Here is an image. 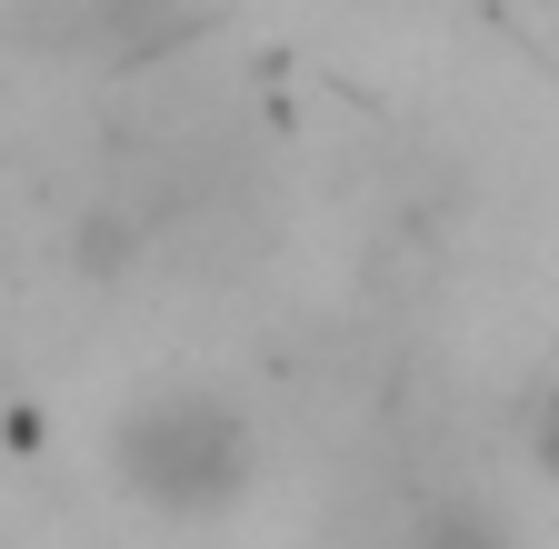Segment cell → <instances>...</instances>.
Listing matches in <instances>:
<instances>
[{
  "label": "cell",
  "instance_id": "cell-1",
  "mask_svg": "<svg viewBox=\"0 0 559 549\" xmlns=\"http://www.w3.org/2000/svg\"><path fill=\"white\" fill-rule=\"evenodd\" d=\"M110 469H120V490L140 510H160V520H221L250 490V420L221 390H200V380L140 390L110 420Z\"/></svg>",
  "mask_w": 559,
  "mask_h": 549
},
{
  "label": "cell",
  "instance_id": "cell-2",
  "mask_svg": "<svg viewBox=\"0 0 559 549\" xmlns=\"http://www.w3.org/2000/svg\"><path fill=\"white\" fill-rule=\"evenodd\" d=\"M400 549H520V529L489 510V500H430V510L409 520Z\"/></svg>",
  "mask_w": 559,
  "mask_h": 549
},
{
  "label": "cell",
  "instance_id": "cell-3",
  "mask_svg": "<svg viewBox=\"0 0 559 549\" xmlns=\"http://www.w3.org/2000/svg\"><path fill=\"white\" fill-rule=\"evenodd\" d=\"M530 460H539V469L559 479V390L539 399V420H530Z\"/></svg>",
  "mask_w": 559,
  "mask_h": 549
}]
</instances>
